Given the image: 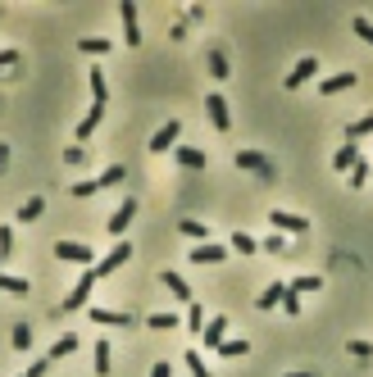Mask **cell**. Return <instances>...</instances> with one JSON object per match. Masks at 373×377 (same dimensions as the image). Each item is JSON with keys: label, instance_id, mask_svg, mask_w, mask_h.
Listing matches in <instances>:
<instances>
[{"label": "cell", "instance_id": "obj_16", "mask_svg": "<svg viewBox=\"0 0 373 377\" xmlns=\"http://www.w3.org/2000/svg\"><path fill=\"white\" fill-rule=\"evenodd\" d=\"M200 336H205V345H209V350H218V345L228 341V318H209Z\"/></svg>", "mask_w": 373, "mask_h": 377}, {"label": "cell", "instance_id": "obj_47", "mask_svg": "<svg viewBox=\"0 0 373 377\" xmlns=\"http://www.w3.org/2000/svg\"><path fill=\"white\" fill-rule=\"evenodd\" d=\"M18 377H27V373H18Z\"/></svg>", "mask_w": 373, "mask_h": 377}, {"label": "cell", "instance_id": "obj_10", "mask_svg": "<svg viewBox=\"0 0 373 377\" xmlns=\"http://www.w3.org/2000/svg\"><path fill=\"white\" fill-rule=\"evenodd\" d=\"M119 14H123V41H128V46H141V23H137V5H132V0H123V5H119Z\"/></svg>", "mask_w": 373, "mask_h": 377}, {"label": "cell", "instance_id": "obj_11", "mask_svg": "<svg viewBox=\"0 0 373 377\" xmlns=\"http://www.w3.org/2000/svg\"><path fill=\"white\" fill-rule=\"evenodd\" d=\"M178 137H183V123H178V119H169L164 123V128H159L155 132V137H150V150H155V154H164V150H174V141Z\"/></svg>", "mask_w": 373, "mask_h": 377}, {"label": "cell", "instance_id": "obj_26", "mask_svg": "<svg viewBox=\"0 0 373 377\" xmlns=\"http://www.w3.org/2000/svg\"><path fill=\"white\" fill-rule=\"evenodd\" d=\"M218 355H223V359H246L251 345H246V336H242V341H223V345H218Z\"/></svg>", "mask_w": 373, "mask_h": 377}, {"label": "cell", "instance_id": "obj_27", "mask_svg": "<svg viewBox=\"0 0 373 377\" xmlns=\"http://www.w3.org/2000/svg\"><path fill=\"white\" fill-rule=\"evenodd\" d=\"M146 327H155V332H174V327H183V323H178V314H150Z\"/></svg>", "mask_w": 373, "mask_h": 377}, {"label": "cell", "instance_id": "obj_29", "mask_svg": "<svg viewBox=\"0 0 373 377\" xmlns=\"http://www.w3.org/2000/svg\"><path fill=\"white\" fill-rule=\"evenodd\" d=\"M78 51H82V55H105V51H110V41H105V37H82Z\"/></svg>", "mask_w": 373, "mask_h": 377}, {"label": "cell", "instance_id": "obj_31", "mask_svg": "<svg viewBox=\"0 0 373 377\" xmlns=\"http://www.w3.org/2000/svg\"><path fill=\"white\" fill-rule=\"evenodd\" d=\"M369 178H373V164H365V159H355V168H351V187H365Z\"/></svg>", "mask_w": 373, "mask_h": 377}, {"label": "cell", "instance_id": "obj_19", "mask_svg": "<svg viewBox=\"0 0 373 377\" xmlns=\"http://www.w3.org/2000/svg\"><path fill=\"white\" fill-rule=\"evenodd\" d=\"M100 119H105V105H91V110H87V119H82V123H78V141H87V137H91V132H96V128H100Z\"/></svg>", "mask_w": 373, "mask_h": 377}, {"label": "cell", "instance_id": "obj_33", "mask_svg": "<svg viewBox=\"0 0 373 377\" xmlns=\"http://www.w3.org/2000/svg\"><path fill=\"white\" fill-rule=\"evenodd\" d=\"M178 232H183V237L205 241V223H200V218H183V223H178Z\"/></svg>", "mask_w": 373, "mask_h": 377}, {"label": "cell", "instance_id": "obj_15", "mask_svg": "<svg viewBox=\"0 0 373 377\" xmlns=\"http://www.w3.org/2000/svg\"><path fill=\"white\" fill-rule=\"evenodd\" d=\"M355 82H360V73H351V69H346V73L323 77V82H319V91H323V95H337V91H346V86H355Z\"/></svg>", "mask_w": 373, "mask_h": 377}, {"label": "cell", "instance_id": "obj_4", "mask_svg": "<svg viewBox=\"0 0 373 377\" xmlns=\"http://www.w3.org/2000/svg\"><path fill=\"white\" fill-rule=\"evenodd\" d=\"M55 259H60V264L96 268V250H91V246H82V241H55Z\"/></svg>", "mask_w": 373, "mask_h": 377}, {"label": "cell", "instance_id": "obj_6", "mask_svg": "<svg viewBox=\"0 0 373 377\" xmlns=\"http://www.w3.org/2000/svg\"><path fill=\"white\" fill-rule=\"evenodd\" d=\"M128 259H132V246H128V241H119V246H114L105 259H96V277H110V273H119V268L128 264Z\"/></svg>", "mask_w": 373, "mask_h": 377}, {"label": "cell", "instance_id": "obj_38", "mask_svg": "<svg viewBox=\"0 0 373 377\" xmlns=\"http://www.w3.org/2000/svg\"><path fill=\"white\" fill-rule=\"evenodd\" d=\"M105 95H110V91H105V73L96 69V73H91V100H96V105H105Z\"/></svg>", "mask_w": 373, "mask_h": 377}, {"label": "cell", "instance_id": "obj_30", "mask_svg": "<svg viewBox=\"0 0 373 377\" xmlns=\"http://www.w3.org/2000/svg\"><path fill=\"white\" fill-rule=\"evenodd\" d=\"M187 327H191V332H205V309H200L196 300L187 305Z\"/></svg>", "mask_w": 373, "mask_h": 377}, {"label": "cell", "instance_id": "obj_20", "mask_svg": "<svg viewBox=\"0 0 373 377\" xmlns=\"http://www.w3.org/2000/svg\"><path fill=\"white\" fill-rule=\"evenodd\" d=\"M178 164H183V168H205L209 154H205V150H196V146H178Z\"/></svg>", "mask_w": 373, "mask_h": 377}, {"label": "cell", "instance_id": "obj_25", "mask_svg": "<svg viewBox=\"0 0 373 377\" xmlns=\"http://www.w3.org/2000/svg\"><path fill=\"white\" fill-rule=\"evenodd\" d=\"M282 291H287V286H282V282H273V286H264V291H260V300H255V305H260V309H273V305H282Z\"/></svg>", "mask_w": 373, "mask_h": 377}, {"label": "cell", "instance_id": "obj_39", "mask_svg": "<svg viewBox=\"0 0 373 377\" xmlns=\"http://www.w3.org/2000/svg\"><path fill=\"white\" fill-rule=\"evenodd\" d=\"M319 286H323V277H296L292 291H296V296H305V291H319Z\"/></svg>", "mask_w": 373, "mask_h": 377}, {"label": "cell", "instance_id": "obj_34", "mask_svg": "<svg viewBox=\"0 0 373 377\" xmlns=\"http://www.w3.org/2000/svg\"><path fill=\"white\" fill-rule=\"evenodd\" d=\"M9 341H14V350H27V345H32V327H27V323H18Z\"/></svg>", "mask_w": 373, "mask_h": 377}, {"label": "cell", "instance_id": "obj_22", "mask_svg": "<svg viewBox=\"0 0 373 377\" xmlns=\"http://www.w3.org/2000/svg\"><path fill=\"white\" fill-rule=\"evenodd\" d=\"M41 209H46V200L41 196H32V200H23V205H18V223H32V218H41Z\"/></svg>", "mask_w": 373, "mask_h": 377}, {"label": "cell", "instance_id": "obj_21", "mask_svg": "<svg viewBox=\"0 0 373 377\" xmlns=\"http://www.w3.org/2000/svg\"><path fill=\"white\" fill-rule=\"evenodd\" d=\"M369 132H373V114H360V119L346 128V141H355V146H360V141H365Z\"/></svg>", "mask_w": 373, "mask_h": 377}, {"label": "cell", "instance_id": "obj_45", "mask_svg": "<svg viewBox=\"0 0 373 377\" xmlns=\"http://www.w3.org/2000/svg\"><path fill=\"white\" fill-rule=\"evenodd\" d=\"M46 369H51V359H37V364H27V377H41Z\"/></svg>", "mask_w": 373, "mask_h": 377}, {"label": "cell", "instance_id": "obj_32", "mask_svg": "<svg viewBox=\"0 0 373 377\" xmlns=\"http://www.w3.org/2000/svg\"><path fill=\"white\" fill-rule=\"evenodd\" d=\"M351 32H355V37H365V41L373 46V23H369L365 14H355V18H351Z\"/></svg>", "mask_w": 373, "mask_h": 377}, {"label": "cell", "instance_id": "obj_1", "mask_svg": "<svg viewBox=\"0 0 373 377\" xmlns=\"http://www.w3.org/2000/svg\"><path fill=\"white\" fill-rule=\"evenodd\" d=\"M233 164H237L242 173H255L260 182H278V164H273L269 154H260V150H237Z\"/></svg>", "mask_w": 373, "mask_h": 377}, {"label": "cell", "instance_id": "obj_36", "mask_svg": "<svg viewBox=\"0 0 373 377\" xmlns=\"http://www.w3.org/2000/svg\"><path fill=\"white\" fill-rule=\"evenodd\" d=\"M260 250H264V255H287V241H282V232H273L269 241H260Z\"/></svg>", "mask_w": 373, "mask_h": 377}, {"label": "cell", "instance_id": "obj_5", "mask_svg": "<svg viewBox=\"0 0 373 377\" xmlns=\"http://www.w3.org/2000/svg\"><path fill=\"white\" fill-rule=\"evenodd\" d=\"M132 218H137V200L128 196V200H123V205L110 214V237H114V241H123V237H128V227H132Z\"/></svg>", "mask_w": 373, "mask_h": 377}, {"label": "cell", "instance_id": "obj_35", "mask_svg": "<svg viewBox=\"0 0 373 377\" xmlns=\"http://www.w3.org/2000/svg\"><path fill=\"white\" fill-rule=\"evenodd\" d=\"M96 373H110V341H96Z\"/></svg>", "mask_w": 373, "mask_h": 377}, {"label": "cell", "instance_id": "obj_2", "mask_svg": "<svg viewBox=\"0 0 373 377\" xmlns=\"http://www.w3.org/2000/svg\"><path fill=\"white\" fill-rule=\"evenodd\" d=\"M128 178V168L123 164H110L105 173H96V178H87V182H73V196L78 200H87V196H96V191H105V187H119V182Z\"/></svg>", "mask_w": 373, "mask_h": 377}, {"label": "cell", "instance_id": "obj_42", "mask_svg": "<svg viewBox=\"0 0 373 377\" xmlns=\"http://www.w3.org/2000/svg\"><path fill=\"white\" fill-rule=\"evenodd\" d=\"M346 350H351V355H355V359H373V345H369V341H351V345H346Z\"/></svg>", "mask_w": 373, "mask_h": 377}, {"label": "cell", "instance_id": "obj_13", "mask_svg": "<svg viewBox=\"0 0 373 377\" xmlns=\"http://www.w3.org/2000/svg\"><path fill=\"white\" fill-rule=\"evenodd\" d=\"M314 73H319V60H314V55H305V60H296V69L287 73V86H305Z\"/></svg>", "mask_w": 373, "mask_h": 377}, {"label": "cell", "instance_id": "obj_17", "mask_svg": "<svg viewBox=\"0 0 373 377\" xmlns=\"http://www.w3.org/2000/svg\"><path fill=\"white\" fill-rule=\"evenodd\" d=\"M355 159H360V146H355V141H346V146L332 154V168H337V173H351V168H355Z\"/></svg>", "mask_w": 373, "mask_h": 377}, {"label": "cell", "instance_id": "obj_41", "mask_svg": "<svg viewBox=\"0 0 373 377\" xmlns=\"http://www.w3.org/2000/svg\"><path fill=\"white\" fill-rule=\"evenodd\" d=\"M282 309H287V314H292V318L301 314V296H296L292 286H287V291H282Z\"/></svg>", "mask_w": 373, "mask_h": 377}, {"label": "cell", "instance_id": "obj_48", "mask_svg": "<svg viewBox=\"0 0 373 377\" xmlns=\"http://www.w3.org/2000/svg\"><path fill=\"white\" fill-rule=\"evenodd\" d=\"M0 264H5V259H0Z\"/></svg>", "mask_w": 373, "mask_h": 377}, {"label": "cell", "instance_id": "obj_18", "mask_svg": "<svg viewBox=\"0 0 373 377\" xmlns=\"http://www.w3.org/2000/svg\"><path fill=\"white\" fill-rule=\"evenodd\" d=\"M73 350H78V336H73V332H64L60 341L51 345V355H46V359H51V364H60V359H69Z\"/></svg>", "mask_w": 373, "mask_h": 377}, {"label": "cell", "instance_id": "obj_44", "mask_svg": "<svg viewBox=\"0 0 373 377\" xmlns=\"http://www.w3.org/2000/svg\"><path fill=\"white\" fill-rule=\"evenodd\" d=\"M18 64V51H0V69H14Z\"/></svg>", "mask_w": 373, "mask_h": 377}, {"label": "cell", "instance_id": "obj_8", "mask_svg": "<svg viewBox=\"0 0 373 377\" xmlns=\"http://www.w3.org/2000/svg\"><path fill=\"white\" fill-rule=\"evenodd\" d=\"M205 114H209V123H214V128L218 132H228V128H233V114H228V100H223V95H205Z\"/></svg>", "mask_w": 373, "mask_h": 377}, {"label": "cell", "instance_id": "obj_23", "mask_svg": "<svg viewBox=\"0 0 373 377\" xmlns=\"http://www.w3.org/2000/svg\"><path fill=\"white\" fill-rule=\"evenodd\" d=\"M233 250L237 255H260V241H255L251 232H233Z\"/></svg>", "mask_w": 373, "mask_h": 377}, {"label": "cell", "instance_id": "obj_43", "mask_svg": "<svg viewBox=\"0 0 373 377\" xmlns=\"http://www.w3.org/2000/svg\"><path fill=\"white\" fill-rule=\"evenodd\" d=\"M150 377H174V364H169V359H159V364H150Z\"/></svg>", "mask_w": 373, "mask_h": 377}, {"label": "cell", "instance_id": "obj_24", "mask_svg": "<svg viewBox=\"0 0 373 377\" xmlns=\"http://www.w3.org/2000/svg\"><path fill=\"white\" fill-rule=\"evenodd\" d=\"M0 291H5V296H27L32 286H27V277H9V273H0Z\"/></svg>", "mask_w": 373, "mask_h": 377}, {"label": "cell", "instance_id": "obj_40", "mask_svg": "<svg viewBox=\"0 0 373 377\" xmlns=\"http://www.w3.org/2000/svg\"><path fill=\"white\" fill-rule=\"evenodd\" d=\"M14 255V227H0V259Z\"/></svg>", "mask_w": 373, "mask_h": 377}, {"label": "cell", "instance_id": "obj_12", "mask_svg": "<svg viewBox=\"0 0 373 377\" xmlns=\"http://www.w3.org/2000/svg\"><path fill=\"white\" fill-rule=\"evenodd\" d=\"M91 323L96 327H132V314H123V309H91Z\"/></svg>", "mask_w": 373, "mask_h": 377}, {"label": "cell", "instance_id": "obj_7", "mask_svg": "<svg viewBox=\"0 0 373 377\" xmlns=\"http://www.w3.org/2000/svg\"><path fill=\"white\" fill-rule=\"evenodd\" d=\"M269 227H273V232H292V237H301V232H310V218L292 214V209H273V214H269Z\"/></svg>", "mask_w": 373, "mask_h": 377}, {"label": "cell", "instance_id": "obj_14", "mask_svg": "<svg viewBox=\"0 0 373 377\" xmlns=\"http://www.w3.org/2000/svg\"><path fill=\"white\" fill-rule=\"evenodd\" d=\"M223 259H228V250L214 246V241H200V246L191 250V264H223Z\"/></svg>", "mask_w": 373, "mask_h": 377}, {"label": "cell", "instance_id": "obj_3", "mask_svg": "<svg viewBox=\"0 0 373 377\" xmlns=\"http://www.w3.org/2000/svg\"><path fill=\"white\" fill-rule=\"evenodd\" d=\"M96 282H100V277H96V268H82L78 286H73V291L60 300V314H73V309H82V305H87V300H91V291H96Z\"/></svg>", "mask_w": 373, "mask_h": 377}, {"label": "cell", "instance_id": "obj_46", "mask_svg": "<svg viewBox=\"0 0 373 377\" xmlns=\"http://www.w3.org/2000/svg\"><path fill=\"white\" fill-rule=\"evenodd\" d=\"M287 377H314V373H287Z\"/></svg>", "mask_w": 373, "mask_h": 377}, {"label": "cell", "instance_id": "obj_9", "mask_svg": "<svg viewBox=\"0 0 373 377\" xmlns=\"http://www.w3.org/2000/svg\"><path fill=\"white\" fill-rule=\"evenodd\" d=\"M159 286H164V291L174 296V300H183V305H191V300H196V291H191V286H187L178 273H174V268H164V273H159Z\"/></svg>", "mask_w": 373, "mask_h": 377}, {"label": "cell", "instance_id": "obj_28", "mask_svg": "<svg viewBox=\"0 0 373 377\" xmlns=\"http://www.w3.org/2000/svg\"><path fill=\"white\" fill-rule=\"evenodd\" d=\"M183 364L191 369V377H209V369H205V355H200V350H187V355H183Z\"/></svg>", "mask_w": 373, "mask_h": 377}, {"label": "cell", "instance_id": "obj_37", "mask_svg": "<svg viewBox=\"0 0 373 377\" xmlns=\"http://www.w3.org/2000/svg\"><path fill=\"white\" fill-rule=\"evenodd\" d=\"M209 73H214V77H233V73H228V60H223V51H209Z\"/></svg>", "mask_w": 373, "mask_h": 377}]
</instances>
